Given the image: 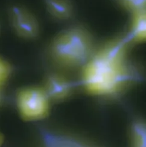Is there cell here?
Segmentation results:
<instances>
[{
  "label": "cell",
  "mask_w": 146,
  "mask_h": 147,
  "mask_svg": "<svg viewBox=\"0 0 146 147\" xmlns=\"http://www.w3.org/2000/svg\"><path fill=\"white\" fill-rule=\"evenodd\" d=\"M126 37L111 41L94 52L82 67V83L86 91L109 97L121 92L139 75L127 58Z\"/></svg>",
  "instance_id": "6da1fadb"
},
{
  "label": "cell",
  "mask_w": 146,
  "mask_h": 147,
  "mask_svg": "<svg viewBox=\"0 0 146 147\" xmlns=\"http://www.w3.org/2000/svg\"><path fill=\"white\" fill-rule=\"evenodd\" d=\"M94 53L91 33L85 27L80 25L61 31L53 38L49 48L52 61L65 70L82 68Z\"/></svg>",
  "instance_id": "7a4b0ae2"
},
{
  "label": "cell",
  "mask_w": 146,
  "mask_h": 147,
  "mask_svg": "<svg viewBox=\"0 0 146 147\" xmlns=\"http://www.w3.org/2000/svg\"><path fill=\"white\" fill-rule=\"evenodd\" d=\"M51 102L42 87L22 88L16 94L19 113L26 121H36L46 118L49 114Z\"/></svg>",
  "instance_id": "3957f363"
},
{
  "label": "cell",
  "mask_w": 146,
  "mask_h": 147,
  "mask_svg": "<svg viewBox=\"0 0 146 147\" xmlns=\"http://www.w3.org/2000/svg\"><path fill=\"white\" fill-rule=\"evenodd\" d=\"M10 19L14 30L24 39H33L40 34V24L36 16L27 8L14 5L10 9Z\"/></svg>",
  "instance_id": "277c9868"
},
{
  "label": "cell",
  "mask_w": 146,
  "mask_h": 147,
  "mask_svg": "<svg viewBox=\"0 0 146 147\" xmlns=\"http://www.w3.org/2000/svg\"><path fill=\"white\" fill-rule=\"evenodd\" d=\"M42 88L51 102H60L70 96L74 85L63 73L53 72L46 78Z\"/></svg>",
  "instance_id": "5b68a950"
},
{
  "label": "cell",
  "mask_w": 146,
  "mask_h": 147,
  "mask_svg": "<svg viewBox=\"0 0 146 147\" xmlns=\"http://www.w3.org/2000/svg\"><path fill=\"white\" fill-rule=\"evenodd\" d=\"M43 147H94L74 136L50 130L42 134Z\"/></svg>",
  "instance_id": "8992f818"
},
{
  "label": "cell",
  "mask_w": 146,
  "mask_h": 147,
  "mask_svg": "<svg viewBox=\"0 0 146 147\" xmlns=\"http://www.w3.org/2000/svg\"><path fill=\"white\" fill-rule=\"evenodd\" d=\"M49 14L53 18L66 21L71 18L74 6L71 0H43Z\"/></svg>",
  "instance_id": "52a82bcc"
},
{
  "label": "cell",
  "mask_w": 146,
  "mask_h": 147,
  "mask_svg": "<svg viewBox=\"0 0 146 147\" xmlns=\"http://www.w3.org/2000/svg\"><path fill=\"white\" fill-rule=\"evenodd\" d=\"M131 15L130 30L126 38L129 42H143L146 38V10Z\"/></svg>",
  "instance_id": "ba28073f"
},
{
  "label": "cell",
  "mask_w": 146,
  "mask_h": 147,
  "mask_svg": "<svg viewBox=\"0 0 146 147\" xmlns=\"http://www.w3.org/2000/svg\"><path fill=\"white\" fill-rule=\"evenodd\" d=\"M132 147H146V128L143 121L135 122L131 128Z\"/></svg>",
  "instance_id": "9c48e42d"
},
{
  "label": "cell",
  "mask_w": 146,
  "mask_h": 147,
  "mask_svg": "<svg viewBox=\"0 0 146 147\" xmlns=\"http://www.w3.org/2000/svg\"><path fill=\"white\" fill-rule=\"evenodd\" d=\"M120 6L131 14L146 10V0H116Z\"/></svg>",
  "instance_id": "30bf717a"
},
{
  "label": "cell",
  "mask_w": 146,
  "mask_h": 147,
  "mask_svg": "<svg viewBox=\"0 0 146 147\" xmlns=\"http://www.w3.org/2000/svg\"><path fill=\"white\" fill-rule=\"evenodd\" d=\"M11 73V67L9 64L0 58V87L7 81Z\"/></svg>",
  "instance_id": "8fae6325"
},
{
  "label": "cell",
  "mask_w": 146,
  "mask_h": 147,
  "mask_svg": "<svg viewBox=\"0 0 146 147\" xmlns=\"http://www.w3.org/2000/svg\"><path fill=\"white\" fill-rule=\"evenodd\" d=\"M2 143H3V137L1 135H0V146L1 145Z\"/></svg>",
  "instance_id": "7c38bea8"
},
{
  "label": "cell",
  "mask_w": 146,
  "mask_h": 147,
  "mask_svg": "<svg viewBox=\"0 0 146 147\" xmlns=\"http://www.w3.org/2000/svg\"><path fill=\"white\" fill-rule=\"evenodd\" d=\"M1 91H0V102H1Z\"/></svg>",
  "instance_id": "4fadbf2b"
}]
</instances>
